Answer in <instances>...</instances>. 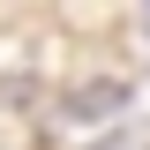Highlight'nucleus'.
I'll use <instances>...</instances> for the list:
<instances>
[{"label": "nucleus", "mask_w": 150, "mask_h": 150, "mask_svg": "<svg viewBox=\"0 0 150 150\" xmlns=\"http://www.w3.org/2000/svg\"><path fill=\"white\" fill-rule=\"evenodd\" d=\"M143 23H150V8H143Z\"/></svg>", "instance_id": "nucleus-1"}]
</instances>
